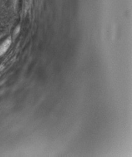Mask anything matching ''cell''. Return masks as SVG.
<instances>
[{
    "label": "cell",
    "instance_id": "1",
    "mask_svg": "<svg viewBox=\"0 0 132 157\" xmlns=\"http://www.w3.org/2000/svg\"><path fill=\"white\" fill-rule=\"evenodd\" d=\"M11 43V39L8 38L2 44V46H0V56H2L3 54H5L6 52V51L10 48Z\"/></svg>",
    "mask_w": 132,
    "mask_h": 157
}]
</instances>
